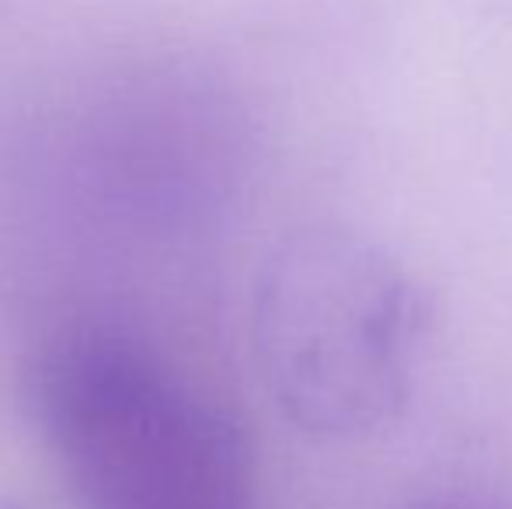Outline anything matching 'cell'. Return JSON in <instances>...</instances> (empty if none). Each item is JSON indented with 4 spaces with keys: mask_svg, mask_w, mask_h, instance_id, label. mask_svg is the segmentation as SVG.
<instances>
[{
    "mask_svg": "<svg viewBox=\"0 0 512 509\" xmlns=\"http://www.w3.org/2000/svg\"><path fill=\"white\" fill-rule=\"evenodd\" d=\"M418 509H512V503H492V499H439V503H422Z\"/></svg>",
    "mask_w": 512,
    "mask_h": 509,
    "instance_id": "cell-3",
    "label": "cell"
},
{
    "mask_svg": "<svg viewBox=\"0 0 512 509\" xmlns=\"http://www.w3.org/2000/svg\"><path fill=\"white\" fill-rule=\"evenodd\" d=\"M32 394L81 509H251L241 426L136 335L67 328Z\"/></svg>",
    "mask_w": 512,
    "mask_h": 509,
    "instance_id": "cell-1",
    "label": "cell"
},
{
    "mask_svg": "<svg viewBox=\"0 0 512 509\" xmlns=\"http://www.w3.org/2000/svg\"><path fill=\"white\" fill-rule=\"evenodd\" d=\"M415 318L405 276L384 255L349 234H300L258 286L265 381L307 433H373L405 401Z\"/></svg>",
    "mask_w": 512,
    "mask_h": 509,
    "instance_id": "cell-2",
    "label": "cell"
}]
</instances>
